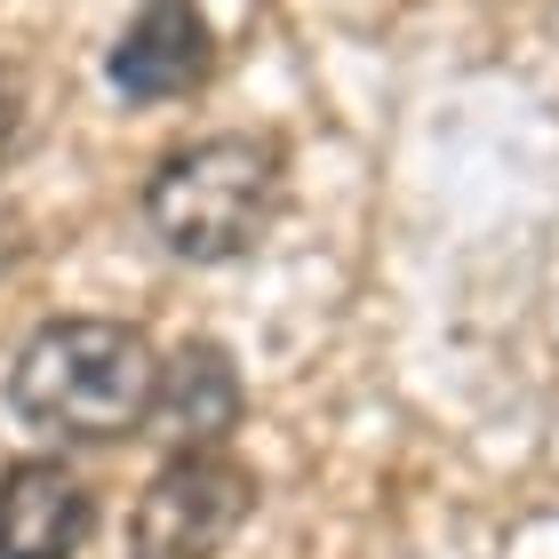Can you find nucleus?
I'll use <instances>...</instances> for the list:
<instances>
[{"label": "nucleus", "instance_id": "f03ea898", "mask_svg": "<svg viewBox=\"0 0 559 559\" xmlns=\"http://www.w3.org/2000/svg\"><path fill=\"white\" fill-rule=\"evenodd\" d=\"M280 192H288V160L272 136H200L152 168L144 224L185 264H233L272 233Z\"/></svg>", "mask_w": 559, "mask_h": 559}, {"label": "nucleus", "instance_id": "7ed1b4c3", "mask_svg": "<svg viewBox=\"0 0 559 559\" xmlns=\"http://www.w3.org/2000/svg\"><path fill=\"white\" fill-rule=\"evenodd\" d=\"M257 512V472L224 448L168 455L129 512V559H216Z\"/></svg>", "mask_w": 559, "mask_h": 559}, {"label": "nucleus", "instance_id": "39448f33", "mask_svg": "<svg viewBox=\"0 0 559 559\" xmlns=\"http://www.w3.org/2000/svg\"><path fill=\"white\" fill-rule=\"evenodd\" d=\"M96 527L88 479L57 455H24L0 472V559H81Z\"/></svg>", "mask_w": 559, "mask_h": 559}, {"label": "nucleus", "instance_id": "423d86ee", "mask_svg": "<svg viewBox=\"0 0 559 559\" xmlns=\"http://www.w3.org/2000/svg\"><path fill=\"white\" fill-rule=\"evenodd\" d=\"M176 455L224 448V431L240 424V368L224 344H185L152 384V416H144Z\"/></svg>", "mask_w": 559, "mask_h": 559}, {"label": "nucleus", "instance_id": "0eeeda50", "mask_svg": "<svg viewBox=\"0 0 559 559\" xmlns=\"http://www.w3.org/2000/svg\"><path fill=\"white\" fill-rule=\"evenodd\" d=\"M16 144H24V72L0 64V168L16 160Z\"/></svg>", "mask_w": 559, "mask_h": 559}, {"label": "nucleus", "instance_id": "20e7f679", "mask_svg": "<svg viewBox=\"0 0 559 559\" xmlns=\"http://www.w3.org/2000/svg\"><path fill=\"white\" fill-rule=\"evenodd\" d=\"M105 72L136 105H168V96H192L216 72V33H209V16H200L192 0H144V9L120 24Z\"/></svg>", "mask_w": 559, "mask_h": 559}, {"label": "nucleus", "instance_id": "f257e3e1", "mask_svg": "<svg viewBox=\"0 0 559 559\" xmlns=\"http://www.w3.org/2000/svg\"><path fill=\"white\" fill-rule=\"evenodd\" d=\"M160 352L129 320H48L9 368V408L48 440H129L152 416Z\"/></svg>", "mask_w": 559, "mask_h": 559}]
</instances>
